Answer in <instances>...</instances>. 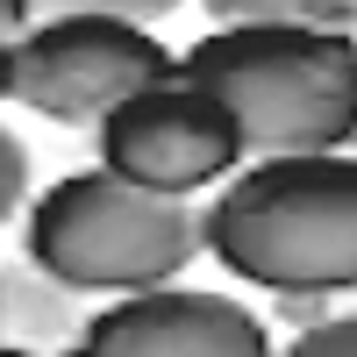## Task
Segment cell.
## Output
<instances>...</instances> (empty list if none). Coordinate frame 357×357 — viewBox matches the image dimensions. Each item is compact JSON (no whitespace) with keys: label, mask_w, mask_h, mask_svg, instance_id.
<instances>
[{"label":"cell","mask_w":357,"mask_h":357,"mask_svg":"<svg viewBox=\"0 0 357 357\" xmlns=\"http://www.w3.org/2000/svg\"><path fill=\"white\" fill-rule=\"evenodd\" d=\"M200 250L264 293H357V151L250 158L200 207Z\"/></svg>","instance_id":"obj_1"},{"label":"cell","mask_w":357,"mask_h":357,"mask_svg":"<svg viewBox=\"0 0 357 357\" xmlns=\"http://www.w3.org/2000/svg\"><path fill=\"white\" fill-rule=\"evenodd\" d=\"M178 79L229 107L243 158L357 151V29L222 22L178 50Z\"/></svg>","instance_id":"obj_2"},{"label":"cell","mask_w":357,"mask_h":357,"mask_svg":"<svg viewBox=\"0 0 357 357\" xmlns=\"http://www.w3.org/2000/svg\"><path fill=\"white\" fill-rule=\"evenodd\" d=\"M22 257L72 293H151L172 286L200 250V207L143 193L107 165H79L43 186L22 215Z\"/></svg>","instance_id":"obj_3"},{"label":"cell","mask_w":357,"mask_h":357,"mask_svg":"<svg viewBox=\"0 0 357 357\" xmlns=\"http://www.w3.org/2000/svg\"><path fill=\"white\" fill-rule=\"evenodd\" d=\"M178 72V57L122 15H43L15 43V100L57 129H93L107 107Z\"/></svg>","instance_id":"obj_4"},{"label":"cell","mask_w":357,"mask_h":357,"mask_svg":"<svg viewBox=\"0 0 357 357\" xmlns=\"http://www.w3.org/2000/svg\"><path fill=\"white\" fill-rule=\"evenodd\" d=\"M93 143L114 178L165 200H193L200 186H222L229 172H243V136H236L229 107L178 72L107 107L93 122Z\"/></svg>","instance_id":"obj_5"},{"label":"cell","mask_w":357,"mask_h":357,"mask_svg":"<svg viewBox=\"0 0 357 357\" xmlns=\"http://www.w3.org/2000/svg\"><path fill=\"white\" fill-rule=\"evenodd\" d=\"M79 357H272V329L229 293L151 286L86 314Z\"/></svg>","instance_id":"obj_6"},{"label":"cell","mask_w":357,"mask_h":357,"mask_svg":"<svg viewBox=\"0 0 357 357\" xmlns=\"http://www.w3.org/2000/svg\"><path fill=\"white\" fill-rule=\"evenodd\" d=\"M86 336V293L57 286L29 257L0 264V343L15 350H79Z\"/></svg>","instance_id":"obj_7"},{"label":"cell","mask_w":357,"mask_h":357,"mask_svg":"<svg viewBox=\"0 0 357 357\" xmlns=\"http://www.w3.org/2000/svg\"><path fill=\"white\" fill-rule=\"evenodd\" d=\"M222 22H314V29H357V0H207Z\"/></svg>","instance_id":"obj_8"},{"label":"cell","mask_w":357,"mask_h":357,"mask_svg":"<svg viewBox=\"0 0 357 357\" xmlns=\"http://www.w3.org/2000/svg\"><path fill=\"white\" fill-rule=\"evenodd\" d=\"M272 357H357V307H336L314 329H293L286 350H272Z\"/></svg>","instance_id":"obj_9"},{"label":"cell","mask_w":357,"mask_h":357,"mask_svg":"<svg viewBox=\"0 0 357 357\" xmlns=\"http://www.w3.org/2000/svg\"><path fill=\"white\" fill-rule=\"evenodd\" d=\"M22 200H29V143L15 129H0V229L22 215Z\"/></svg>","instance_id":"obj_10"},{"label":"cell","mask_w":357,"mask_h":357,"mask_svg":"<svg viewBox=\"0 0 357 357\" xmlns=\"http://www.w3.org/2000/svg\"><path fill=\"white\" fill-rule=\"evenodd\" d=\"M178 0H36V22L43 15H122V22H143L151 29V15H172Z\"/></svg>","instance_id":"obj_11"},{"label":"cell","mask_w":357,"mask_h":357,"mask_svg":"<svg viewBox=\"0 0 357 357\" xmlns=\"http://www.w3.org/2000/svg\"><path fill=\"white\" fill-rule=\"evenodd\" d=\"M279 321H293V329H314V321H329L336 314V301H329V293H279Z\"/></svg>","instance_id":"obj_12"},{"label":"cell","mask_w":357,"mask_h":357,"mask_svg":"<svg viewBox=\"0 0 357 357\" xmlns=\"http://www.w3.org/2000/svg\"><path fill=\"white\" fill-rule=\"evenodd\" d=\"M36 29V0H0V43H22Z\"/></svg>","instance_id":"obj_13"},{"label":"cell","mask_w":357,"mask_h":357,"mask_svg":"<svg viewBox=\"0 0 357 357\" xmlns=\"http://www.w3.org/2000/svg\"><path fill=\"white\" fill-rule=\"evenodd\" d=\"M0 100H15V43H0Z\"/></svg>","instance_id":"obj_14"},{"label":"cell","mask_w":357,"mask_h":357,"mask_svg":"<svg viewBox=\"0 0 357 357\" xmlns=\"http://www.w3.org/2000/svg\"><path fill=\"white\" fill-rule=\"evenodd\" d=\"M0 357H79V350H15V343H0Z\"/></svg>","instance_id":"obj_15"}]
</instances>
